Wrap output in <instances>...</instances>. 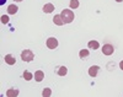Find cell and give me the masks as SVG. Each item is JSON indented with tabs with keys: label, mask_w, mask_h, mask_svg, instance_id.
I'll list each match as a JSON object with an SVG mask.
<instances>
[{
	"label": "cell",
	"mask_w": 123,
	"mask_h": 97,
	"mask_svg": "<svg viewBox=\"0 0 123 97\" xmlns=\"http://www.w3.org/2000/svg\"><path fill=\"white\" fill-rule=\"evenodd\" d=\"M60 16H62V18H63L64 24H70L71 21L74 20V12L71 11L70 9H64L63 11H62Z\"/></svg>",
	"instance_id": "obj_1"
},
{
	"label": "cell",
	"mask_w": 123,
	"mask_h": 97,
	"mask_svg": "<svg viewBox=\"0 0 123 97\" xmlns=\"http://www.w3.org/2000/svg\"><path fill=\"white\" fill-rule=\"evenodd\" d=\"M21 59H22L24 61H27V63L32 61V60L35 59L33 52H32V50H30V49H25V50H22V53H21Z\"/></svg>",
	"instance_id": "obj_2"
},
{
	"label": "cell",
	"mask_w": 123,
	"mask_h": 97,
	"mask_svg": "<svg viewBox=\"0 0 123 97\" xmlns=\"http://www.w3.org/2000/svg\"><path fill=\"white\" fill-rule=\"evenodd\" d=\"M46 44L49 49H55L58 47V39L55 37H49L46 42Z\"/></svg>",
	"instance_id": "obj_3"
},
{
	"label": "cell",
	"mask_w": 123,
	"mask_h": 97,
	"mask_svg": "<svg viewBox=\"0 0 123 97\" xmlns=\"http://www.w3.org/2000/svg\"><path fill=\"white\" fill-rule=\"evenodd\" d=\"M115 52V48L112 44H110V43H107V44H104V47H102V53H104L105 55H112Z\"/></svg>",
	"instance_id": "obj_4"
},
{
	"label": "cell",
	"mask_w": 123,
	"mask_h": 97,
	"mask_svg": "<svg viewBox=\"0 0 123 97\" xmlns=\"http://www.w3.org/2000/svg\"><path fill=\"white\" fill-rule=\"evenodd\" d=\"M98 70H100V67L92 65V67H90V69H89V75H90L91 78H96L97 74H98Z\"/></svg>",
	"instance_id": "obj_5"
},
{
	"label": "cell",
	"mask_w": 123,
	"mask_h": 97,
	"mask_svg": "<svg viewBox=\"0 0 123 97\" xmlns=\"http://www.w3.org/2000/svg\"><path fill=\"white\" fill-rule=\"evenodd\" d=\"M4 60H5L6 64H9V65H15V63H16V58L12 54H6Z\"/></svg>",
	"instance_id": "obj_6"
},
{
	"label": "cell",
	"mask_w": 123,
	"mask_h": 97,
	"mask_svg": "<svg viewBox=\"0 0 123 97\" xmlns=\"http://www.w3.org/2000/svg\"><path fill=\"white\" fill-rule=\"evenodd\" d=\"M43 12H46V14H50V12H53L54 11V5L53 4H50V3H48V4H44V6H43Z\"/></svg>",
	"instance_id": "obj_7"
},
{
	"label": "cell",
	"mask_w": 123,
	"mask_h": 97,
	"mask_svg": "<svg viewBox=\"0 0 123 97\" xmlns=\"http://www.w3.org/2000/svg\"><path fill=\"white\" fill-rule=\"evenodd\" d=\"M44 79V73L42 71V70H37L36 73H35V80L37 81V82H41Z\"/></svg>",
	"instance_id": "obj_8"
},
{
	"label": "cell",
	"mask_w": 123,
	"mask_h": 97,
	"mask_svg": "<svg viewBox=\"0 0 123 97\" xmlns=\"http://www.w3.org/2000/svg\"><path fill=\"white\" fill-rule=\"evenodd\" d=\"M53 22H54L57 26H63V25H64V21H63V18H62L60 15H55V16H54Z\"/></svg>",
	"instance_id": "obj_9"
},
{
	"label": "cell",
	"mask_w": 123,
	"mask_h": 97,
	"mask_svg": "<svg viewBox=\"0 0 123 97\" xmlns=\"http://www.w3.org/2000/svg\"><path fill=\"white\" fill-rule=\"evenodd\" d=\"M18 95V90L17 89H9L6 91V96L7 97H16Z\"/></svg>",
	"instance_id": "obj_10"
},
{
	"label": "cell",
	"mask_w": 123,
	"mask_h": 97,
	"mask_svg": "<svg viewBox=\"0 0 123 97\" xmlns=\"http://www.w3.org/2000/svg\"><path fill=\"white\" fill-rule=\"evenodd\" d=\"M17 10H18V7H17L15 4L9 5V6H7V12H9L10 15H15V14L17 12Z\"/></svg>",
	"instance_id": "obj_11"
},
{
	"label": "cell",
	"mask_w": 123,
	"mask_h": 97,
	"mask_svg": "<svg viewBox=\"0 0 123 97\" xmlns=\"http://www.w3.org/2000/svg\"><path fill=\"white\" fill-rule=\"evenodd\" d=\"M87 47L91 48V49H97V48L100 47V44H98L97 41H90V42L87 43Z\"/></svg>",
	"instance_id": "obj_12"
},
{
	"label": "cell",
	"mask_w": 123,
	"mask_h": 97,
	"mask_svg": "<svg viewBox=\"0 0 123 97\" xmlns=\"http://www.w3.org/2000/svg\"><path fill=\"white\" fill-rule=\"evenodd\" d=\"M67 73H68V69L65 67H59L58 70H57V74L59 75V76H64Z\"/></svg>",
	"instance_id": "obj_13"
},
{
	"label": "cell",
	"mask_w": 123,
	"mask_h": 97,
	"mask_svg": "<svg viewBox=\"0 0 123 97\" xmlns=\"http://www.w3.org/2000/svg\"><path fill=\"white\" fill-rule=\"evenodd\" d=\"M89 54H90V52H89L87 49H81L80 53H79V57H80L81 59H84V58L89 57Z\"/></svg>",
	"instance_id": "obj_14"
},
{
	"label": "cell",
	"mask_w": 123,
	"mask_h": 97,
	"mask_svg": "<svg viewBox=\"0 0 123 97\" xmlns=\"http://www.w3.org/2000/svg\"><path fill=\"white\" fill-rule=\"evenodd\" d=\"M32 78H33V74H32V73H30V71H25V73H24V79H25L26 81L32 80Z\"/></svg>",
	"instance_id": "obj_15"
},
{
	"label": "cell",
	"mask_w": 123,
	"mask_h": 97,
	"mask_svg": "<svg viewBox=\"0 0 123 97\" xmlns=\"http://www.w3.org/2000/svg\"><path fill=\"white\" fill-rule=\"evenodd\" d=\"M50 95H52V90L48 89V87L43 89V91H42V96H43V97H49Z\"/></svg>",
	"instance_id": "obj_16"
},
{
	"label": "cell",
	"mask_w": 123,
	"mask_h": 97,
	"mask_svg": "<svg viewBox=\"0 0 123 97\" xmlns=\"http://www.w3.org/2000/svg\"><path fill=\"white\" fill-rule=\"evenodd\" d=\"M79 7V0H70V9Z\"/></svg>",
	"instance_id": "obj_17"
},
{
	"label": "cell",
	"mask_w": 123,
	"mask_h": 97,
	"mask_svg": "<svg viewBox=\"0 0 123 97\" xmlns=\"http://www.w3.org/2000/svg\"><path fill=\"white\" fill-rule=\"evenodd\" d=\"M1 22H3V24H7V22H9V17L5 16V15L1 16Z\"/></svg>",
	"instance_id": "obj_18"
},
{
	"label": "cell",
	"mask_w": 123,
	"mask_h": 97,
	"mask_svg": "<svg viewBox=\"0 0 123 97\" xmlns=\"http://www.w3.org/2000/svg\"><path fill=\"white\" fill-rule=\"evenodd\" d=\"M119 68L123 70V60H121V63H119Z\"/></svg>",
	"instance_id": "obj_19"
},
{
	"label": "cell",
	"mask_w": 123,
	"mask_h": 97,
	"mask_svg": "<svg viewBox=\"0 0 123 97\" xmlns=\"http://www.w3.org/2000/svg\"><path fill=\"white\" fill-rule=\"evenodd\" d=\"M5 1H6V0H1V1H0V4H1V5H3V4H4Z\"/></svg>",
	"instance_id": "obj_20"
},
{
	"label": "cell",
	"mask_w": 123,
	"mask_h": 97,
	"mask_svg": "<svg viewBox=\"0 0 123 97\" xmlns=\"http://www.w3.org/2000/svg\"><path fill=\"white\" fill-rule=\"evenodd\" d=\"M116 1H118V3H121V1H123V0H116Z\"/></svg>",
	"instance_id": "obj_21"
},
{
	"label": "cell",
	"mask_w": 123,
	"mask_h": 97,
	"mask_svg": "<svg viewBox=\"0 0 123 97\" xmlns=\"http://www.w3.org/2000/svg\"><path fill=\"white\" fill-rule=\"evenodd\" d=\"M14 1H22V0H14Z\"/></svg>",
	"instance_id": "obj_22"
}]
</instances>
